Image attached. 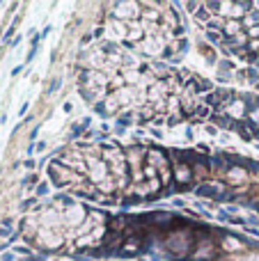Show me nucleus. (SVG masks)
Returning <instances> with one entry per match:
<instances>
[]
</instances>
